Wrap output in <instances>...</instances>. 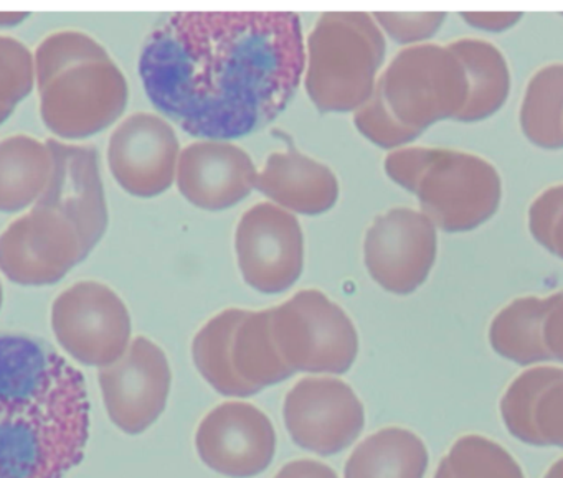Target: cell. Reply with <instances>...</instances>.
I'll return each mask as SVG.
<instances>
[{
	"label": "cell",
	"instance_id": "1",
	"mask_svg": "<svg viewBox=\"0 0 563 478\" xmlns=\"http://www.w3.org/2000/svg\"><path fill=\"white\" fill-rule=\"evenodd\" d=\"M306 66L292 12H179L153 30L140 75L154 108L202 141H232L275 121Z\"/></svg>",
	"mask_w": 563,
	"mask_h": 478
},
{
	"label": "cell",
	"instance_id": "2",
	"mask_svg": "<svg viewBox=\"0 0 563 478\" xmlns=\"http://www.w3.org/2000/svg\"><path fill=\"white\" fill-rule=\"evenodd\" d=\"M84 375L35 336L0 333V478H62L84 460Z\"/></svg>",
	"mask_w": 563,
	"mask_h": 478
},
{
	"label": "cell",
	"instance_id": "3",
	"mask_svg": "<svg viewBox=\"0 0 563 478\" xmlns=\"http://www.w3.org/2000/svg\"><path fill=\"white\" fill-rule=\"evenodd\" d=\"M41 115L54 134L87 138L128 105V81L107 49L77 30L52 33L35 52Z\"/></svg>",
	"mask_w": 563,
	"mask_h": 478
},
{
	"label": "cell",
	"instance_id": "4",
	"mask_svg": "<svg viewBox=\"0 0 563 478\" xmlns=\"http://www.w3.org/2000/svg\"><path fill=\"white\" fill-rule=\"evenodd\" d=\"M385 35L372 13L329 12L306 42L305 85L321 112L357 111L374 95Z\"/></svg>",
	"mask_w": 563,
	"mask_h": 478
},
{
	"label": "cell",
	"instance_id": "5",
	"mask_svg": "<svg viewBox=\"0 0 563 478\" xmlns=\"http://www.w3.org/2000/svg\"><path fill=\"white\" fill-rule=\"evenodd\" d=\"M192 356L206 381L229 398H250L295 375L276 348L269 309L212 316L194 338Z\"/></svg>",
	"mask_w": 563,
	"mask_h": 478
},
{
	"label": "cell",
	"instance_id": "6",
	"mask_svg": "<svg viewBox=\"0 0 563 478\" xmlns=\"http://www.w3.org/2000/svg\"><path fill=\"white\" fill-rule=\"evenodd\" d=\"M375 89L395 119L418 132L456 119L470 96L460 59L448 45L434 43L400 49L378 76Z\"/></svg>",
	"mask_w": 563,
	"mask_h": 478
},
{
	"label": "cell",
	"instance_id": "7",
	"mask_svg": "<svg viewBox=\"0 0 563 478\" xmlns=\"http://www.w3.org/2000/svg\"><path fill=\"white\" fill-rule=\"evenodd\" d=\"M272 310V333L292 371L344 375L358 353L354 322L318 289L296 292Z\"/></svg>",
	"mask_w": 563,
	"mask_h": 478
},
{
	"label": "cell",
	"instance_id": "8",
	"mask_svg": "<svg viewBox=\"0 0 563 478\" xmlns=\"http://www.w3.org/2000/svg\"><path fill=\"white\" fill-rule=\"evenodd\" d=\"M415 194L438 230L466 233L496 214L503 200L499 171L486 158L454 148L431 147Z\"/></svg>",
	"mask_w": 563,
	"mask_h": 478
},
{
	"label": "cell",
	"instance_id": "9",
	"mask_svg": "<svg viewBox=\"0 0 563 478\" xmlns=\"http://www.w3.org/2000/svg\"><path fill=\"white\" fill-rule=\"evenodd\" d=\"M90 253L77 224L41 201L0 234V270L22 286L58 282Z\"/></svg>",
	"mask_w": 563,
	"mask_h": 478
},
{
	"label": "cell",
	"instance_id": "10",
	"mask_svg": "<svg viewBox=\"0 0 563 478\" xmlns=\"http://www.w3.org/2000/svg\"><path fill=\"white\" fill-rule=\"evenodd\" d=\"M52 329L58 343L88 366L113 365L126 353L131 316L126 303L104 284L84 280L55 299Z\"/></svg>",
	"mask_w": 563,
	"mask_h": 478
},
{
	"label": "cell",
	"instance_id": "11",
	"mask_svg": "<svg viewBox=\"0 0 563 478\" xmlns=\"http://www.w3.org/2000/svg\"><path fill=\"white\" fill-rule=\"evenodd\" d=\"M235 254L240 274L252 289L286 292L305 267V234L298 218L272 201L253 204L236 224Z\"/></svg>",
	"mask_w": 563,
	"mask_h": 478
},
{
	"label": "cell",
	"instance_id": "12",
	"mask_svg": "<svg viewBox=\"0 0 563 478\" xmlns=\"http://www.w3.org/2000/svg\"><path fill=\"white\" fill-rule=\"evenodd\" d=\"M438 227L413 208L395 207L374 218L364 237V264L372 279L390 293L408 296L433 269Z\"/></svg>",
	"mask_w": 563,
	"mask_h": 478
},
{
	"label": "cell",
	"instance_id": "13",
	"mask_svg": "<svg viewBox=\"0 0 563 478\" xmlns=\"http://www.w3.org/2000/svg\"><path fill=\"white\" fill-rule=\"evenodd\" d=\"M285 424L299 447L329 457L347 448L365 424L364 405L335 378H305L286 394Z\"/></svg>",
	"mask_w": 563,
	"mask_h": 478
},
{
	"label": "cell",
	"instance_id": "14",
	"mask_svg": "<svg viewBox=\"0 0 563 478\" xmlns=\"http://www.w3.org/2000/svg\"><path fill=\"white\" fill-rule=\"evenodd\" d=\"M98 378L111 421L126 434L137 435L166 409L173 373L166 353L137 336L118 362L100 369Z\"/></svg>",
	"mask_w": 563,
	"mask_h": 478
},
{
	"label": "cell",
	"instance_id": "15",
	"mask_svg": "<svg viewBox=\"0 0 563 478\" xmlns=\"http://www.w3.org/2000/svg\"><path fill=\"white\" fill-rule=\"evenodd\" d=\"M180 142L173 125L157 114L136 112L110 137L108 165L114 180L134 197L151 198L176 180Z\"/></svg>",
	"mask_w": 563,
	"mask_h": 478
},
{
	"label": "cell",
	"instance_id": "16",
	"mask_svg": "<svg viewBox=\"0 0 563 478\" xmlns=\"http://www.w3.org/2000/svg\"><path fill=\"white\" fill-rule=\"evenodd\" d=\"M203 464L230 478L263 474L276 452V432L265 412L249 402H223L197 429Z\"/></svg>",
	"mask_w": 563,
	"mask_h": 478
},
{
	"label": "cell",
	"instance_id": "17",
	"mask_svg": "<svg viewBox=\"0 0 563 478\" xmlns=\"http://www.w3.org/2000/svg\"><path fill=\"white\" fill-rule=\"evenodd\" d=\"M52 175L37 201L67 214L93 251L107 233L108 204L93 145H71L48 138Z\"/></svg>",
	"mask_w": 563,
	"mask_h": 478
},
{
	"label": "cell",
	"instance_id": "18",
	"mask_svg": "<svg viewBox=\"0 0 563 478\" xmlns=\"http://www.w3.org/2000/svg\"><path fill=\"white\" fill-rule=\"evenodd\" d=\"M252 157L229 141H197L180 151L176 181L183 197L202 210L235 207L256 188Z\"/></svg>",
	"mask_w": 563,
	"mask_h": 478
},
{
	"label": "cell",
	"instance_id": "19",
	"mask_svg": "<svg viewBox=\"0 0 563 478\" xmlns=\"http://www.w3.org/2000/svg\"><path fill=\"white\" fill-rule=\"evenodd\" d=\"M500 414L523 444L563 448V369L539 366L517 376L500 399Z\"/></svg>",
	"mask_w": 563,
	"mask_h": 478
},
{
	"label": "cell",
	"instance_id": "20",
	"mask_svg": "<svg viewBox=\"0 0 563 478\" xmlns=\"http://www.w3.org/2000/svg\"><path fill=\"white\" fill-rule=\"evenodd\" d=\"M256 190L292 214L325 213L339 198L334 171L295 148L273 152L256 174Z\"/></svg>",
	"mask_w": 563,
	"mask_h": 478
},
{
	"label": "cell",
	"instance_id": "21",
	"mask_svg": "<svg viewBox=\"0 0 563 478\" xmlns=\"http://www.w3.org/2000/svg\"><path fill=\"white\" fill-rule=\"evenodd\" d=\"M457 56L467 82L470 96L466 105L454 121L481 122L496 114L509 98L510 71L506 56L486 40L460 38L448 43Z\"/></svg>",
	"mask_w": 563,
	"mask_h": 478
},
{
	"label": "cell",
	"instance_id": "22",
	"mask_svg": "<svg viewBox=\"0 0 563 478\" xmlns=\"http://www.w3.org/2000/svg\"><path fill=\"white\" fill-rule=\"evenodd\" d=\"M52 175L47 142L18 134L0 141V211L14 213L35 203Z\"/></svg>",
	"mask_w": 563,
	"mask_h": 478
},
{
	"label": "cell",
	"instance_id": "23",
	"mask_svg": "<svg viewBox=\"0 0 563 478\" xmlns=\"http://www.w3.org/2000/svg\"><path fill=\"white\" fill-rule=\"evenodd\" d=\"M428 451L413 432L387 427L357 445L344 468L345 478H423Z\"/></svg>",
	"mask_w": 563,
	"mask_h": 478
},
{
	"label": "cell",
	"instance_id": "24",
	"mask_svg": "<svg viewBox=\"0 0 563 478\" xmlns=\"http://www.w3.org/2000/svg\"><path fill=\"white\" fill-rule=\"evenodd\" d=\"M547 310L549 297H522L504 307L489 326L494 352L520 366L550 362L542 333Z\"/></svg>",
	"mask_w": 563,
	"mask_h": 478
},
{
	"label": "cell",
	"instance_id": "25",
	"mask_svg": "<svg viewBox=\"0 0 563 478\" xmlns=\"http://www.w3.org/2000/svg\"><path fill=\"white\" fill-rule=\"evenodd\" d=\"M519 119L527 141L543 151L563 148V63L543 66L530 78Z\"/></svg>",
	"mask_w": 563,
	"mask_h": 478
},
{
	"label": "cell",
	"instance_id": "26",
	"mask_svg": "<svg viewBox=\"0 0 563 478\" xmlns=\"http://www.w3.org/2000/svg\"><path fill=\"white\" fill-rule=\"evenodd\" d=\"M434 478H526L512 455L483 435H464L441 460Z\"/></svg>",
	"mask_w": 563,
	"mask_h": 478
},
{
	"label": "cell",
	"instance_id": "27",
	"mask_svg": "<svg viewBox=\"0 0 563 478\" xmlns=\"http://www.w3.org/2000/svg\"><path fill=\"white\" fill-rule=\"evenodd\" d=\"M34 56L24 43L0 35V111L14 112L15 105L34 88Z\"/></svg>",
	"mask_w": 563,
	"mask_h": 478
},
{
	"label": "cell",
	"instance_id": "28",
	"mask_svg": "<svg viewBox=\"0 0 563 478\" xmlns=\"http://www.w3.org/2000/svg\"><path fill=\"white\" fill-rule=\"evenodd\" d=\"M354 124L368 141L382 148H400L420 137L421 132L401 124L375 89L372 98L354 112Z\"/></svg>",
	"mask_w": 563,
	"mask_h": 478
},
{
	"label": "cell",
	"instance_id": "29",
	"mask_svg": "<svg viewBox=\"0 0 563 478\" xmlns=\"http://www.w3.org/2000/svg\"><path fill=\"white\" fill-rule=\"evenodd\" d=\"M533 240L563 260V184L547 188L529 208Z\"/></svg>",
	"mask_w": 563,
	"mask_h": 478
},
{
	"label": "cell",
	"instance_id": "30",
	"mask_svg": "<svg viewBox=\"0 0 563 478\" xmlns=\"http://www.w3.org/2000/svg\"><path fill=\"white\" fill-rule=\"evenodd\" d=\"M382 32L387 33L391 40L401 45H420L424 40L437 35L440 26L443 25L446 13H395L377 12L372 13Z\"/></svg>",
	"mask_w": 563,
	"mask_h": 478
},
{
	"label": "cell",
	"instance_id": "31",
	"mask_svg": "<svg viewBox=\"0 0 563 478\" xmlns=\"http://www.w3.org/2000/svg\"><path fill=\"white\" fill-rule=\"evenodd\" d=\"M431 147H400L385 157V174L395 184L413 193L418 178L430 158Z\"/></svg>",
	"mask_w": 563,
	"mask_h": 478
},
{
	"label": "cell",
	"instance_id": "32",
	"mask_svg": "<svg viewBox=\"0 0 563 478\" xmlns=\"http://www.w3.org/2000/svg\"><path fill=\"white\" fill-rule=\"evenodd\" d=\"M542 333L550 358L563 363V292L549 297V310L543 320Z\"/></svg>",
	"mask_w": 563,
	"mask_h": 478
},
{
	"label": "cell",
	"instance_id": "33",
	"mask_svg": "<svg viewBox=\"0 0 563 478\" xmlns=\"http://www.w3.org/2000/svg\"><path fill=\"white\" fill-rule=\"evenodd\" d=\"M464 22L474 29L484 30V32H506L512 29L522 19L520 12H463L461 13Z\"/></svg>",
	"mask_w": 563,
	"mask_h": 478
},
{
	"label": "cell",
	"instance_id": "34",
	"mask_svg": "<svg viewBox=\"0 0 563 478\" xmlns=\"http://www.w3.org/2000/svg\"><path fill=\"white\" fill-rule=\"evenodd\" d=\"M275 478H338V475L329 465L302 458L286 464Z\"/></svg>",
	"mask_w": 563,
	"mask_h": 478
},
{
	"label": "cell",
	"instance_id": "35",
	"mask_svg": "<svg viewBox=\"0 0 563 478\" xmlns=\"http://www.w3.org/2000/svg\"><path fill=\"white\" fill-rule=\"evenodd\" d=\"M29 13L25 12H0V26L18 25L27 19Z\"/></svg>",
	"mask_w": 563,
	"mask_h": 478
},
{
	"label": "cell",
	"instance_id": "36",
	"mask_svg": "<svg viewBox=\"0 0 563 478\" xmlns=\"http://www.w3.org/2000/svg\"><path fill=\"white\" fill-rule=\"evenodd\" d=\"M543 478H563V458L556 460L555 464L549 468V471H547Z\"/></svg>",
	"mask_w": 563,
	"mask_h": 478
},
{
	"label": "cell",
	"instance_id": "37",
	"mask_svg": "<svg viewBox=\"0 0 563 478\" xmlns=\"http://www.w3.org/2000/svg\"><path fill=\"white\" fill-rule=\"evenodd\" d=\"M12 114H9V112H2L0 111V124H4L5 121H8L9 118H11Z\"/></svg>",
	"mask_w": 563,
	"mask_h": 478
},
{
	"label": "cell",
	"instance_id": "38",
	"mask_svg": "<svg viewBox=\"0 0 563 478\" xmlns=\"http://www.w3.org/2000/svg\"><path fill=\"white\" fill-rule=\"evenodd\" d=\"M0 307H2V284H0Z\"/></svg>",
	"mask_w": 563,
	"mask_h": 478
}]
</instances>
